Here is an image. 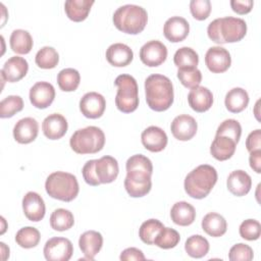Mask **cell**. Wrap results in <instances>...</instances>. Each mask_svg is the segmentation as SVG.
Wrapping results in <instances>:
<instances>
[{
  "label": "cell",
  "mask_w": 261,
  "mask_h": 261,
  "mask_svg": "<svg viewBox=\"0 0 261 261\" xmlns=\"http://www.w3.org/2000/svg\"><path fill=\"white\" fill-rule=\"evenodd\" d=\"M125 168L124 188L127 194L133 198L146 196L152 188L153 165L151 160L142 154H136L127 159Z\"/></svg>",
  "instance_id": "6da1fadb"
},
{
  "label": "cell",
  "mask_w": 261,
  "mask_h": 261,
  "mask_svg": "<svg viewBox=\"0 0 261 261\" xmlns=\"http://www.w3.org/2000/svg\"><path fill=\"white\" fill-rule=\"evenodd\" d=\"M145 94L148 106L157 112L167 110L173 103V86L171 81L154 73L145 80Z\"/></svg>",
  "instance_id": "7a4b0ae2"
},
{
  "label": "cell",
  "mask_w": 261,
  "mask_h": 261,
  "mask_svg": "<svg viewBox=\"0 0 261 261\" xmlns=\"http://www.w3.org/2000/svg\"><path fill=\"white\" fill-rule=\"evenodd\" d=\"M247 33V23L240 17L225 16L216 18L208 24L207 34L216 44L241 41Z\"/></svg>",
  "instance_id": "3957f363"
},
{
  "label": "cell",
  "mask_w": 261,
  "mask_h": 261,
  "mask_svg": "<svg viewBox=\"0 0 261 261\" xmlns=\"http://www.w3.org/2000/svg\"><path fill=\"white\" fill-rule=\"evenodd\" d=\"M217 181V171L209 164L194 168L185 178L186 193L194 199H203L209 195Z\"/></svg>",
  "instance_id": "277c9868"
},
{
  "label": "cell",
  "mask_w": 261,
  "mask_h": 261,
  "mask_svg": "<svg viewBox=\"0 0 261 261\" xmlns=\"http://www.w3.org/2000/svg\"><path fill=\"white\" fill-rule=\"evenodd\" d=\"M113 23L117 30L125 34H140L148 21L145 8L135 4H125L118 7L113 13Z\"/></svg>",
  "instance_id": "5b68a950"
},
{
  "label": "cell",
  "mask_w": 261,
  "mask_h": 261,
  "mask_svg": "<svg viewBox=\"0 0 261 261\" xmlns=\"http://www.w3.org/2000/svg\"><path fill=\"white\" fill-rule=\"evenodd\" d=\"M45 189L51 198L63 202H70L75 199L80 191L75 175L64 171L51 173L46 179Z\"/></svg>",
  "instance_id": "8992f818"
},
{
  "label": "cell",
  "mask_w": 261,
  "mask_h": 261,
  "mask_svg": "<svg viewBox=\"0 0 261 261\" xmlns=\"http://www.w3.org/2000/svg\"><path fill=\"white\" fill-rule=\"evenodd\" d=\"M105 144L103 130L94 125L75 130L69 140L70 148L77 154H95L101 151Z\"/></svg>",
  "instance_id": "52a82bcc"
},
{
  "label": "cell",
  "mask_w": 261,
  "mask_h": 261,
  "mask_svg": "<svg viewBox=\"0 0 261 261\" xmlns=\"http://www.w3.org/2000/svg\"><path fill=\"white\" fill-rule=\"evenodd\" d=\"M114 85L117 87L115 97L117 109L123 113L135 111L139 106V90L135 77L129 74H120L115 79Z\"/></svg>",
  "instance_id": "ba28073f"
},
{
  "label": "cell",
  "mask_w": 261,
  "mask_h": 261,
  "mask_svg": "<svg viewBox=\"0 0 261 261\" xmlns=\"http://www.w3.org/2000/svg\"><path fill=\"white\" fill-rule=\"evenodd\" d=\"M44 256L48 261H68L73 253V246L66 238L49 239L44 246Z\"/></svg>",
  "instance_id": "9c48e42d"
},
{
  "label": "cell",
  "mask_w": 261,
  "mask_h": 261,
  "mask_svg": "<svg viewBox=\"0 0 261 261\" xmlns=\"http://www.w3.org/2000/svg\"><path fill=\"white\" fill-rule=\"evenodd\" d=\"M166 57L167 48L162 42L158 40L149 41L140 49L141 61L150 67L159 66L166 60Z\"/></svg>",
  "instance_id": "30bf717a"
},
{
  "label": "cell",
  "mask_w": 261,
  "mask_h": 261,
  "mask_svg": "<svg viewBox=\"0 0 261 261\" xmlns=\"http://www.w3.org/2000/svg\"><path fill=\"white\" fill-rule=\"evenodd\" d=\"M205 63L211 72L221 73L229 68L231 57L225 48L213 46L209 48L205 54Z\"/></svg>",
  "instance_id": "8fae6325"
},
{
  "label": "cell",
  "mask_w": 261,
  "mask_h": 261,
  "mask_svg": "<svg viewBox=\"0 0 261 261\" xmlns=\"http://www.w3.org/2000/svg\"><path fill=\"white\" fill-rule=\"evenodd\" d=\"M106 107L105 98L97 92L86 93L80 100V110L84 116L91 119L103 115Z\"/></svg>",
  "instance_id": "7c38bea8"
},
{
  "label": "cell",
  "mask_w": 261,
  "mask_h": 261,
  "mask_svg": "<svg viewBox=\"0 0 261 261\" xmlns=\"http://www.w3.org/2000/svg\"><path fill=\"white\" fill-rule=\"evenodd\" d=\"M55 98V89L48 82H38L30 90V101L36 108L49 107Z\"/></svg>",
  "instance_id": "4fadbf2b"
},
{
  "label": "cell",
  "mask_w": 261,
  "mask_h": 261,
  "mask_svg": "<svg viewBox=\"0 0 261 261\" xmlns=\"http://www.w3.org/2000/svg\"><path fill=\"white\" fill-rule=\"evenodd\" d=\"M198 124L196 119L188 114H180L172 120L170 130L173 137L179 141H189L197 133Z\"/></svg>",
  "instance_id": "5bb4252c"
},
{
  "label": "cell",
  "mask_w": 261,
  "mask_h": 261,
  "mask_svg": "<svg viewBox=\"0 0 261 261\" xmlns=\"http://www.w3.org/2000/svg\"><path fill=\"white\" fill-rule=\"evenodd\" d=\"M22 210L25 217L34 222L42 220L46 207L43 198L36 192H29L22 198Z\"/></svg>",
  "instance_id": "9a60e30c"
},
{
  "label": "cell",
  "mask_w": 261,
  "mask_h": 261,
  "mask_svg": "<svg viewBox=\"0 0 261 261\" xmlns=\"http://www.w3.org/2000/svg\"><path fill=\"white\" fill-rule=\"evenodd\" d=\"M190 32V24L181 16H172L168 18L163 27L164 37L172 43L184 41Z\"/></svg>",
  "instance_id": "2e32d148"
},
{
  "label": "cell",
  "mask_w": 261,
  "mask_h": 261,
  "mask_svg": "<svg viewBox=\"0 0 261 261\" xmlns=\"http://www.w3.org/2000/svg\"><path fill=\"white\" fill-rule=\"evenodd\" d=\"M29 70L28 61L19 56H12L5 61L3 68L0 70L1 76L6 82L15 83L23 79Z\"/></svg>",
  "instance_id": "e0dca14e"
},
{
  "label": "cell",
  "mask_w": 261,
  "mask_h": 261,
  "mask_svg": "<svg viewBox=\"0 0 261 261\" xmlns=\"http://www.w3.org/2000/svg\"><path fill=\"white\" fill-rule=\"evenodd\" d=\"M143 146L151 152H160L167 145V135L159 126L151 125L143 130L141 135Z\"/></svg>",
  "instance_id": "ac0fdd59"
},
{
  "label": "cell",
  "mask_w": 261,
  "mask_h": 261,
  "mask_svg": "<svg viewBox=\"0 0 261 261\" xmlns=\"http://www.w3.org/2000/svg\"><path fill=\"white\" fill-rule=\"evenodd\" d=\"M39 133L38 121L33 117L19 119L13 127V137L19 144H29L35 141Z\"/></svg>",
  "instance_id": "d6986e66"
},
{
  "label": "cell",
  "mask_w": 261,
  "mask_h": 261,
  "mask_svg": "<svg viewBox=\"0 0 261 261\" xmlns=\"http://www.w3.org/2000/svg\"><path fill=\"white\" fill-rule=\"evenodd\" d=\"M67 120L59 113L49 114L42 123V130L49 140L61 139L67 132Z\"/></svg>",
  "instance_id": "ffe728a7"
},
{
  "label": "cell",
  "mask_w": 261,
  "mask_h": 261,
  "mask_svg": "<svg viewBox=\"0 0 261 261\" xmlns=\"http://www.w3.org/2000/svg\"><path fill=\"white\" fill-rule=\"evenodd\" d=\"M95 171L101 184H110L116 179L119 172L117 160L108 155L96 159Z\"/></svg>",
  "instance_id": "44dd1931"
},
{
  "label": "cell",
  "mask_w": 261,
  "mask_h": 261,
  "mask_svg": "<svg viewBox=\"0 0 261 261\" xmlns=\"http://www.w3.org/2000/svg\"><path fill=\"white\" fill-rule=\"evenodd\" d=\"M226 186L232 195L242 197L250 192L252 188V178L244 170H234L228 174Z\"/></svg>",
  "instance_id": "7402d4cb"
},
{
  "label": "cell",
  "mask_w": 261,
  "mask_h": 261,
  "mask_svg": "<svg viewBox=\"0 0 261 261\" xmlns=\"http://www.w3.org/2000/svg\"><path fill=\"white\" fill-rule=\"evenodd\" d=\"M103 245V237L96 230H88L82 233L79 240V246L86 259L93 260L100 252Z\"/></svg>",
  "instance_id": "603a6c76"
},
{
  "label": "cell",
  "mask_w": 261,
  "mask_h": 261,
  "mask_svg": "<svg viewBox=\"0 0 261 261\" xmlns=\"http://www.w3.org/2000/svg\"><path fill=\"white\" fill-rule=\"evenodd\" d=\"M188 102L191 108L196 112H205L209 110L213 104V95L208 88L198 86L190 91Z\"/></svg>",
  "instance_id": "cb8c5ba5"
},
{
  "label": "cell",
  "mask_w": 261,
  "mask_h": 261,
  "mask_svg": "<svg viewBox=\"0 0 261 261\" xmlns=\"http://www.w3.org/2000/svg\"><path fill=\"white\" fill-rule=\"evenodd\" d=\"M107 61L116 67H123L128 65L134 58L133 50L125 44L114 43L106 50Z\"/></svg>",
  "instance_id": "d4e9b609"
},
{
  "label": "cell",
  "mask_w": 261,
  "mask_h": 261,
  "mask_svg": "<svg viewBox=\"0 0 261 261\" xmlns=\"http://www.w3.org/2000/svg\"><path fill=\"white\" fill-rule=\"evenodd\" d=\"M236 147L237 143L230 138L215 136L210 147V153L216 160L225 161L234 154Z\"/></svg>",
  "instance_id": "484cf974"
},
{
  "label": "cell",
  "mask_w": 261,
  "mask_h": 261,
  "mask_svg": "<svg viewBox=\"0 0 261 261\" xmlns=\"http://www.w3.org/2000/svg\"><path fill=\"white\" fill-rule=\"evenodd\" d=\"M171 220L180 226H188L195 221V208L186 201H179L173 204L170 210Z\"/></svg>",
  "instance_id": "4316f807"
},
{
  "label": "cell",
  "mask_w": 261,
  "mask_h": 261,
  "mask_svg": "<svg viewBox=\"0 0 261 261\" xmlns=\"http://www.w3.org/2000/svg\"><path fill=\"white\" fill-rule=\"evenodd\" d=\"M94 3V0H67L64 3V10L70 20L80 22L88 17Z\"/></svg>",
  "instance_id": "83f0119b"
},
{
  "label": "cell",
  "mask_w": 261,
  "mask_h": 261,
  "mask_svg": "<svg viewBox=\"0 0 261 261\" xmlns=\"http://www.w3.org/2000/svg\"><path fill=\"white\" fill-rule=\"evenodd\" d=\"M202 228L207 234L217 238L226 232L227 223L222 215L216 212H210L203 217Z\"/></svg>",
  "instance_id": "f1b7e54d"
},
{
  "label": "cell",
  "mask_w": 261,
  "mask_h": 261,
  "mask_svg": "<svg viewBox=\"0 0 261 261\" xmlns=\"http://www.w3.org/2000/svg\"><path fill=\"white\" fill-rule=\"evenodd\" d=\"M224 104L229 112H242L249 104V95L243 88H233L226 93Z\"/></svg>",
  "instance_id": "f546056e"
},
{
  "label": "cell",
  "mask_w": 261,
  "mask_h": 261,
  "mask_svg": "<svg viewBox=\"0 0 261 261\" xmlns=\"http://www.w3.org/2000/svg\"><path fill=\"white\" fill-rule=\"evenodd\" d=\"M10 48L13 52L17 54H28L33 48V38L28 31L24 30H14L11 33L10 39Z\"/></svg>",
  "instance_id": "4dcf8cb0"
},
{
  "label": "cell",
  "mask_w": 261,
  "mask_h": 261,
  "mask_svg": "<svg viewBox=\"0 0 261 261\" xmlns=\"http://www.w3.org/2000/svg\"><path fill=\"white\" fill-rule=\"evenodd\" d=\"M209 242L200 234H194L188 238L185 244V250L193 258H202L209 251Z\"/></svg>",
  "instance_id": "1f68e13d"
},
{
  "label": "cell",
  "mask_w": 261,
  "mask_h": 261,
  "mask_svg": "<svg viewBox=\"0 0 261 261\" xmlns=\"http://www.w3.org/2000/svg\"><path fill=\"white\" fill-rule=\"evenodd\" d=\"M74 224V217L72 213L63 208L54 210L50 216V225L54 230L64 231L71 228Z\"/></svg>",
  "instance_id": "d6a6232c"
},
{
  "label": "cell",
  "mask_w": 261,
  "mask_h": 261,
  "mask_svg": "<svg viewBox=\"0 0 261 261\" xmlns=\"http://www.w3.org/2000/svg\"><path fill=\"white\" fill-rule=\"evenodd\" d=\"M173 62L178 68H197L199 56L194 49L190 47H181L174 53Z\"/></svg>",
  "instance_id": "836d02e7"
},
{
  "label": "cell",
  "mask_w": 261,
  "mask_h": 261,
  "mask_svg": "<svg viewBox=\"0 0 261 261\" xmlns=\"http://www.w3.org/2000/svg\"><path fill=\"white\" fill-rule=\"evenodd\" d=\"M81 75L74 68H64L57 74V84L64 92L75 91L80 85Z\"/></svg>",
  "instance_id": "e575fe53"
},
{
  "label": "cell",
  "mask_w": 261,
  "mask_h": 261,
  "mask_svg": "<svg viewBox=\"0 0 261 261\" xmlns=\"http://www.w3.org/2000/svg\"><path fill=\"white\" fill-rule=\"evenodd\" d=\"M164 225L158 219H148L142 223L139 228V237L147 245H153L158 233L163 229Z\"/></svg>",
  "instance_id": "d590c367"
},
{
  "label": "cell",
  "mask_w": 261,
  "mask_h": 261,
  "mask_svg": "<svg viewBox=\"0 0 261 261\" xmlns=\"http://www.w3.org/2000/svg\"><path fill=\"white\" fill-rule=\"evenodd\" d=\"M41 240L40 231L33 226H24L15 234L16 244L24 249L35 248Z\"/></svg>",
  "instance_id": "8d00e7d4"
},
{
  "label": "cell",
  "mask_w": 261,
  "mask_h": 261,
  "mask_svg": "<svg viewBox=\"0 0 261 261\" xmlns=\"http://www.w3.org/2000/svg\"><path fill=\"white\" fill-rule=\"evenodd\" d=\"M35 62L40 68L51 69L58 64L59 55L53 47L45 46L37 52L35 57Z\"/></svg>",
  "instance_id": "74e56055"
},
{
  "label": "cell",
  "mask_w": 261,
  "mask_h": 261,
  "mask_svg": "<svg viewBox=\"0 0 261 261\" xmlns=\"http://www.w3.org/2000/svg\"><path fill=\"white\" fill-rule=\"evenodd\" d=\"M23 108V100L20 96L10 95L5 97L0 102V117H12L15 113L21 111Z\"/></svg>",
  "instance_id": "f35d334b"
},
{
  "label": "cell",
  "mask_w": 261,
  "mask_h": 261,
  "mask_svg": "<svg viewBox=\"0 0 261 261\" xmlns=\"http://www.w3.org/2000/svg\"><path fill=\"white\" fill-rule=\"evenodd\" d=\"M179 240L180 236L175 229L170 227H163V229L154 240V245L161 249H171L179 243Z\"/></svg>",
  "instance_id": "ab89813d"
},
{
  "label": "cell",
  "mask_w": 261,
  "mask_h": 261,
  "mask_svg": "<svg viewBox=\"0 0 261 261\" xmlns=\"http://www.w3.org/2000/svg\"><path fill=\"white\" fill-rule=\"evenodd\" d=\"M242 135V126L240 122L236 119H225L223 120L216 130V136H224L233 140L237 144L240 141Z\"/></svg>",
  "instance_id": "60d3db41"
},
{
  "label": "cell",
  "mask_w": 261,
  "mask_h": 261,
  "mask_svg": "<svg viewBox=\"0 0 261 261\" xmlns=\"http://www.w3.org/2000/svg\"><path fill=\"white\" fill-rule=\"evenodd\" d=\"M177 79L186 88L194 89L202 81V73L198 68H178Z\"/></svg>",
  "instance_id": "b9f144b4"
},
{
  "label": "cell",
  "mask_w": 261,
  "mask_h": 261,
  "mask_svg": "<svg viewBox=\"0 0 261 261\" xmlns=\"http://www.w3.org/2000/svg\"><path fill=\"white\" fill-rule=\"evenodd\" d=\"M240 236L247 241H255L260 238L261 225L256 219L244 220L240 225Z\"/></svg>",
  "instance_id": "7bdbcfd3"
},
{
  "label": "cell",
  "mask_w": 261,
  "mask_h": 261,
  "mask_svg": "<svg viewBox=\"0 0 261 261\" xmlns=\"http://www.w3.org/2000/svg\"><path fill=\"white\" fill-rule=\"evenodd\" d=\"M253 257L254 253L252 248L243 243L233 245L228 253V258L231 261H251Z\"/></svg>",
  "instance_id": "ee69618b"
},
{
  "label": "cell",
  "mask_w": 261,
  "mask_h": 261,
  "mask_svg": "<svg viewBox=\"0 0 261 261\" xmlns=\"http://www.w3.org/2000/svg\"><path fill=\"white\" fill-rule=\"evenodd\" d=\"M190 10L194 18L204 20L211 12V2L209 0H192L190 2Z\"/></svg>",
  "instance_id": "f6af8a7d"
},
{
  "label": "cell",
  "mask_w": 261,
  "mask_h": 261,
  "mask_svg": "<svg viewBox=\"0 0 261 261\" xmlns=\"http://www.w3.org/2000/svg\"><path fill=\"white\" fill-rule=\"evenodd\" d=\"M95 164H96V159L89 160L85 163V165L83 166V169H82V173H83V177H84L85 181L88 185L93 186V187H97L101 184L96 175Z\"/></svg>",
  "instance_id": "bcb514c9"
},
{
  "label": "cell",
  "mask_w": 261,
  "mask_h": 261,
  "mask_svg": "<svg viewBox=\"0 0 261 261\" xmlns=\"http://www.w3.org/2000/svg\"><path fill=\"white\" fill-rule=\"evenodd\" d=\"M254 2L252 0H231V9L239 14H247L253 8Z\"/></svg>",
  "instance_id": "7dc6e473"
},
{
  "label": "cell",
  "mask_w": 261,
  "mask_h": 261,
  "mask_svg": "<svg viewBox=\"0 0 261 261\" xmlns=\"http://www.w3.org/2000/svg\"><path fill=\"white\" fill-rule=\"evenodd\" d=\"M246 147L249 152L260 150L261 148V130L255 129L249 134L246 140Z\"/></svg>",
  "instance_id": "c3c4849f"
},
{
  "label": "cell",
  "mask_w": 261,
  "mask_h": 261,
  "mask_svg": "<svg viewBox=\"0 0 261 261\" xmlns=\"http://www.w3.org/2000/svg\"><path fill=\"white\" fill-rule=\"evenodd\" d=\"M120 260L121 261H132V260H136V261H141V260H145V256L144 253L137 249V248H127L125 250H123L120 254Z\"/></svg>",
  "instance_id": "681fc988"
},
{
  "label": "cell",
  "mask_w": 261,
  "mask_h": 261,
  "mask_svg": "<svg viewBox=\"0 0 261 261\" xmlns=\"http://www.w3.org/2000/svg\"><path fill=\"white\" fill-rule=\"evenodd\" d=\"M249 162H250L251 168L256 173H260L261 172V150H255L250 152Z\"/></svg>",
  "instance_id": "f907efd6"
},
{
  "label": "cell",
  "mask_w": 261,
  "mask_h": 261,
  "mask_svg": "<svg viewBox=\"0 0 261 261\" xmlns=\"http://www.w3.org/2000/svg\"><path fill=\"white\" fill-rule=\"evenodd\" d=\"M0 245H1L2 255H3V256H2V259L4 260V258H5V256H4V255H5V254H6L7 256H9V248H8V247H6V246H5V244H4L3 242H1V243H0Z\"/></svg>",
  "instance_id": "816d5d0a"
},
{
  "label": "cell",
  "mask_w": 261,
  "mask_h": 261,
  "mask_svg": "<svg viewBox=\"0 0 261 261\" xmlns=\"http://www.w3.org/2000/svg\"><path fill=\"white\" fill-rule=\"evenodd\" d=\"M259 102H260V101L258 100V101H257V103H256V118H257L258 120H259V118H258V114H259V113H258V107H259Z\"/></svg>",
  "instance_id": "f5cc1de1"
}]
</instances>
